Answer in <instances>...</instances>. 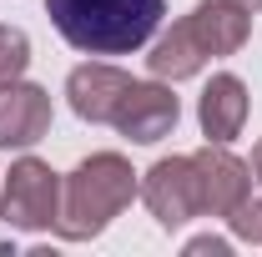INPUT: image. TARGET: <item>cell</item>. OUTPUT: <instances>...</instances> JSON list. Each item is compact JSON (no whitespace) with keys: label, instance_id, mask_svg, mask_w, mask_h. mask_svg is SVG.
<instances>
[{"label":"cell","instance_id":"obj_9","mask_svg":"<svg viewBox=\"0 0 262 257\" xmlns=\"http://www.w3.org/2000/svg\"><path fill=\"white\" fill-rule=\"evenodd\" d=\"M51 136V96L31 81L0 86V152H26Z\"/></svg>","mask_w":262,"mask_h":257},{"label":"cell","instance_id":"obj_8","mask_svg":"<svg viewBox=\"0 0 262 257\" xmlns=\"http://www.w3.org/2000/svg\"><path fill=\"white\" fill-rule=\"evenodd\" d=\"M126 91H131V76L121 66H111V61H86V66H76L66 76L71 111L81 121H91V126H111V116H116V106H121Z\"/></svg>","mask_w":262,"mask_h":257},{"label":"cell","instance_id":"obj_13","mask_svg":"<svg viewBox=\"0 0 262 257\" xmlns=\"http://www.w3.org/2000/svg\"><path fill=\"white\" fill-rule=\"evenodd\" d=\"M187 252H192V257H207V252H212V257H227V252H232V242L207 232V237H192V242H187Z\"/></svg>","mask_w":262,"mask_h":257},{"label":"cell","instance_id":"obj_5","mask_svg":"<svg viewBox=\"0 0 262 257\" xmlns=\"http://www.w3.org/2000/svg\"><path fill=\"white\" fill-rule=\"evenodd\" d=\"M141 202L157 217L162 232H177L192 217H202V177H196L192 152L187 157H162L151 172H141Z\"/></svg>","mask_w":262,"mask_h":257},{"label":"cell","instance_id":"obj_2","mask_svg":"<svg viewBox=\"0 0 262 257\" xmlns=\"http://www.w3.org/2000/svg\"><path fill=\"white\" fill-rule=\"evenodd\" d=\"M51 26L81 56H131L166 15V0H46Z\"/></svg>","mask_w":262,"mask_h":257},{"label":"cell","instance_id":"obj_15","mask_svg":"<svg viewBox=\"0 0 262 257\" xmlns=\"http://www.w3.org/2000/svg\"><path fill=\"white\" fill-rule=\"evenodd\" d=\"M232 5H242V10H262V0H232Z\"/></svg>","mask_w":262,"mask_h":257},{"label":"cell","instance_id":"obj_7","mask_svg":"<svg viewBox=\"0 0 262 257\" xmlns=\"http://www.w3.org/2000/svg\"><path fill=\"white\" fill-rule=\"evenodd\" d=\"M192 161H196V177H202V217L227 222L252 197V166L242 157H232L222 141H207L202 152H192Z\"/></svg>","mask_w":262,"mask_h":257},{"label":"cell","instance_id":"obj_12","mask_svg":"<svg viewBox=\"0 0 262 257\" xmlns=\"http://www.w3.org/2000/svg\"><path fill=\"white\" fill-rule=\"evenodd\" d=\"M227 227H232V237H242V242L262 247V202H257V197H247V202L227 217Z\"/></svg>","mask_w":262,"mask_h":257},{"label":"cell","instance_id":"obj_6","mask_svg":"<svg viewBox=\"0 0 262 257\" xmlns=\"http://www.w3.org/2000/svg\"><path fill=\"white\" fill-rule=\"evenodd\" d=\"M177 121H182V101L157 76L151 81H131V91L121 96L116 116H111V126L121 131L126 141H136V146H157L162 136L177 131Z\"/></svg>","mask_w":262,"mask_h":257},{"label":"cell","instance_id":"obj_3","mask_svg":"<svg viewBox=\"0 0 262 257\" xmlns=\"http://www.w3.org/2000/svg\"><path fill=\"white\" fill-rule=\"evenodd\" d=\"M141 197V172H131L121 152H96L86 157L71 177L61 182V212L56 232L66 242H91Z\"/></svg>","mask_w":262,"mask_h":257},{"label":"cell","instance_id":"obj_10","mask_svg":"<svg viewBox=\"0 0 262 257\" xmlns=\"http://www.w3.org/2000/svg\"><path fill=\"white\" fill-rule=\"evenodd\" d=\"M247 86H242V76H232V71H222V76H212L207 81V91H202V101H196V121H202V136L207 141H237L242 136V126H247Z\"/></svg>","mask_w":262,"mask_h":257},{"label":"cell","instance_id":"obj_1","mask_svg":"<svg viewBox=\"0 0 262 257\" xmlns=\"http://www.w3.org/2000/svg\"><path fill=\"white\" fill-rule=\"evenodd\" d=\"M247 35H252V10H242L232 0H196L192 10L151 46L146 71L157 81H187L207 61L237 56L247 46Z\"/></svg>","mask_w":262,"mask_h":257},{"label":"cell","instance_id":"obj_4","mask_svg":"<svg viewBox=\"0 0 262 257\" xmlns=\"http://www.w3.org/2000/svg\"><path fill=\"white\" fill-rule=\"evenodd\" d=\"M61 212V172H51L40 157H20L0 187V222L15 232H46Z\"/></svg>","mask_w":262,"mask_h":257},{"label":"cell","instance_id":"obj_14","mask_svg":"<svg viewBox=\"0 0 262 257\" xmlns=\"http://www.w3.org/2000/svg\"><path fill=\"white\" fill-rule=\"evenodd\" d=\"M247 166H252V182H257V187H262V141H257V146H252V161H247Z\"/></svg>","mask_w":262,"mask_h":257},{"label":"cell","instance_id":"obj_11","mask_svg":"<svg viewBox=\"0 0 262 257\" xmlns=\"http://www.w3.org/2000/svg\"><path fill=\"white\" fill-rule=\"evenodd\" d=\"M31 66V35L20 26H0V86L5 81H20Z\"/></svg>","mask_w":262,"mask_h":257}]
</instances>
